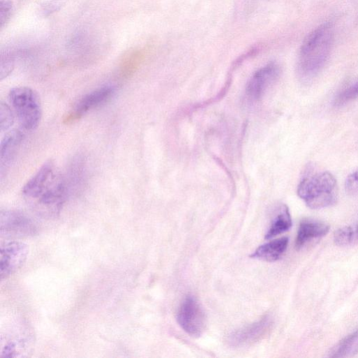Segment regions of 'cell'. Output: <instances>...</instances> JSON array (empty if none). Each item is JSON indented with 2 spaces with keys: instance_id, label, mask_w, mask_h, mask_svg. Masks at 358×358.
<instances>
[{
  "instance_id": "6da1fadb",
  "label": "cell",
  "mask_w": 358,
  "mask_h": 358,
  "mask_svg": "<svg viewBox=\"0 0 358 358\" xmlns=\"http://www.w3.org/2000/svg\"><path fill=\"white\" fill-rule=\"evenodd\" d=\"M66 194L64 180L50 161L44 163L22 188L29 206L38 215L46 218L59 214Z\"/></svg>"
},
{
  "instance_id": "7a4b0ae2",
  "label": "cell",
  "mask_w": 358,
  "mask_h": 358,
  "mask_svg": "<svg viewBox=\"0 0 358 358\" xmlns=\"http://www.w3.org/2000/svg\"><path fill=\"white\" fill-rule=\"evenodd\" d=\"M334 41V26L325 22L312 30L303 39L299 49L297 73L303 80L316 76L330 56Z\"/></svg>"
},
{
  "instance_id": "3957f363",
  "label": "cell",
  "mask_w": 358,
  "mask_h": 358,
  "mask_svg": "<svg viewBox=\"0 0 358 358\" xmlns=\"http://www.w3.org/2000/svg\"><path fill=\"white\" fill-rule=\"evenodd\" d=\"M297 194L312 209L326 208L336 202L337 182L329 171L308 174L299 182Z\"/></svg>"
},
{
  "instance_id": "277c9868",
  "label": "cell",
  "mask_w": 358,
  "mask_h": 358,
  "mask_svg": "<svg viewBox=\"0 0 358 358\" xmlns=\"http://www.w3.org/2000/svg\"><path fill=\"white\" fill-rule=\"evenodd\" d=\"M8 99L21 127L25 130L36 128L41 117V105L38 94L27 87L10 90Z\"/></svg>"
},
{
  "instance_id": "5b68a950",
  "label": "cell",
  "mask_w": 358,
  "mask_h": 358,
  "mask_svg": "<svg viewBox=\"0 0 358 358\" xmlns=\"http://www.w3.org/2000/svg\"><path fill=\"white\" fill-rule=\"evenodd\" d=\"M177 321L182 329L192 336H199L206 325L204 313L196 299L187 296L180 304Z\"/></svg>"
},
{
  "instance_id": "8992f818",
  "label": "cell",
  "mask_w": 358,
  "mask_h": 358,
  "mask_svg": "<svg viewBox=\"0 0 358 358\" xmlns=\"http://www.w3.org/2000/svg\"><path fill=\"white\" fill-rule=\"evenodd\" d=\"M34 221L18 210H1L0 213L1 235L6 237H26L36 233Z\"/></svg>"
},
{
  "instance_id": "52a82bcc",
  "label": "cell",
  "mask_w": 358,
  "mask_h": 358,
  "mask_svg": "<svg viewBox=\"0 0 358 358\" xmlns=\"http://www.w3.org/2000/svg\"><path fill=\"white\" fill-rule=\"evenodd\" d=\"M11 328L1 334L0 345L1 358H18L28 356L32 345V338L21 327Z\"/></svg>"
},
{
  "instance_id": "ba28073f",
  "label": "cell",
  "mask_w": 358,
  "mask_h": 358,
  "mask_svg": "<svg viewBox=\"0 0 358 358\" xmlns=\"http://www.w3.org/2000/svg\"><path fill=\"white\" fill-rule=\"evenodd\" d=\"M29 247L20 241H10L1 246L0 275L3 279L14 273L25 262Z\"/></svg>"
},
{
  "instance_id": "9c48e42d",
  "label": "cell",
  "mask_w": 358,
  "mask_h": 358,
  "mask_svg": "<svg viewBox=\"0 0 358 358\" xmlns=\"http://www.w3.org/2000/svg\"><path fill=\"white\" fill-rule=\"evenodd\" d=\"M280 68L275 62H270L252 75L246 86V94L251 101H257L279 78Z\"/></svg>"
},
{
  "instance_id": "30bf717a",
  "label": "cell",
  "mask_w": 358,
  "mask_h": 358,
  "mask_svg": "<svg viewBox=\"0 0 358 358\" xmlns=\"http://www.w3.org/2000/svg\"><path fill=\"white\" fill-rule=\"evenodd\" d=\"M271 325V318L265 316L260 320L231 333L228 341L233 346L253 343L263 338L270 330Z\"/></svg>"
},
{
  "instance_id": "8fae6325",
  "label": "cell",
  "mask_w": 358,
  "mask_h": 358,
  "mask_svg": "<svg viewBox=\"0 0 358 358\" xmlns=\"http://www.w3.org/2000/svg\"><path fill=\"white\" fill-rule=\"evenodd\" d=\"M115 86L105 85L89 92L77 102L73 112L68 115L65 120L68 122L80 118L90 110L99 106L110 99L115 93Z\"/></svg>"
},
{
  "instance_id": "7c38bea8",
  "label": "cell",
  "mask_w": 358,
  "mask_h": 358,
  "mask_svg": "<svg viewBox=\"0 0 358 358\" xmlns=\"http://www.w3.org/2000/svg\"><path fill=\"white\" fill-rule=\"evenodd\" d=\"M24 134L19 129L9 131L2 139L0 144V170L1 176L9 167L23 141Z\"/></svg>"
},
{
  "instance_id": "4fadbf2b",
  "label": "cell",
  "mask_w": 358,
  "mask_h": 358,
  "mask_svg": "<svg viewBox=\"0 0 358 358\" xmlns=\"http://www.w3.org/2000/svg\"><path fill=\"white\" fill-rule=\"evenodd\" d=\"M329 230V226L322 222L312 219L302 220L296 238V248L300 249L313 239L325 236Z\"/></svg>"
},
{
  "instance_id": "5bb4252c",
  "label": "cell",
  "mask_w": 358,
  "mask_h": 358,
  "mask_svg": "<svg viewBox=\"0 0 358 358\" xmlns=\"http://www.w3.org/2000/svg\"><path fill=\"white\" fill-rule=\"evenodd\" d=\"M288 241L287 237H282L268 242L258 247L251 257L266 262L276 261L286 250Z\"/></svg>"
},
{
  "instance_id": "9a60e30c",
  "label": "cell",
  "mask_w": 358,
  "mask_h": 358,
  "mask_svg": "<svg viewBox=\"0 0 358 358\" xmlns=\"http://www.w3.org/2000/svg\"><path fill=\"white\" fill-rule=\"evenodd\" d=\"M358 353V329L336 344L329 352V357H350Z\"/></svg>"
},
{
  "instance_id": "2e32d148",
  "label": "cell",
  "mask_w": 358,
  "mask_h": 358,
  "mask_svg": "<svg viewBox=\"0 0 358 358\" xmlns=\"http://www.w3.org/2000/svg\"><path fill=\"white\" fill-rule=\"evenodd\" d=\"M291 227L292 219L289 209L285 205H282L272 220L271 226L265 235V238L269 239L284 233L289 230Z\"/></svg>"
},
{
  "instance_id": "e0dca14e",
  "label": "cell",
  "mask_w": 358,
  "mask_h": 358,
  "mask_svg": "<svg viewBox=\"0 0 358 358\" xmlns=\"http://www.w3.org/2000/svg\"><path fill=\"white\" fill-rule=\"evenodd\" d=\"M358 98V80L341 90L335 97L334 103L343 106Z\"/></svg>"
},
{
  "instance_id": "ac0fdd59",
  "label": "cell",
  "mask_w": 358,
  "mask_h": 358,
  "mask_svg": "<svg viewBox=\"0 0 358 358\" xmlns=\"http://www.w3.org/2000/svg\"><path fill=\"white\" fill-rule=\"evenodd\" d=\"M14 122L13 113L6 103H0V129L1 131L8 130Z\"/></svg>"
},
{
  "instance_id": "d6986e66",
  "label": "cell",
  "mask_w": 358,
  "mask_h": 358,
  "mask_svg": "<svg viewBox=\"0 0 358 358\" xmlns=\"http://www.w3.org/2000/svg\"><path fill=\"white\" fill-rule=\"evenodd\" d=\"M334 241L337 245L345 246L352 243V227H344L335 231Z\"/></svg>"
},
{
  "instance_id": "ffe728a7",
  "label": "cell",
  "mask_w": 358,
  "mask_h": 358,
  "mask_svg": "<svg viewBox=\"0 0 358 358\" xmlns=\"http://www.w3.org/2000/svg\"><path fill=\"white\" fill-rule=\"evenodd\" d=\"M345 188L349 194H358V169L348 176Z\"/></svg>"
},
{
  "instance_id": "44dd1931",
  "label": "cell",
  "mask_w": 358,
  "mask_h": 358,
  "mask_svg": "<svg viewBox=\"0 0 358 358\" xmlns=\"http://www.w3.org/2000/svg\"><path fill=\"white\" fill-rule=\"evenodd\" d=\"M13 68V60L10 55L1 56L0 63V79L6 77Z\"/></svg>"
},
{
  "instance_id": "7402d4cb",
  "label": "cell",
  "mask_w": 358,
  "mask_h": 358,
  "mask_svg": "<svg viewBox=\"0 0 358 358\" xmlns=\"http://www.w3.org/2000/svg\"><path fill=\"white\" fill-rule=\"evenodd\" d=\"M13 8V3L10 0L0 1V26L2 27L7 22Z\"/></svg>"
},
{
  "instance_id": "603a6c76",
  "label": "cell",
  "mask_w": 358,
  "mask_h": 358,
  "mask_svg": "<svg viewBox=\"0 0 358 358\" xmlns=\"http://www.w3.org/2000/svg\"><path fill=\"white\" fill-rule=\"evenodd\" d=\"M352 228V243L358 242V225Z\"/></svg>"
}]
</instances>
